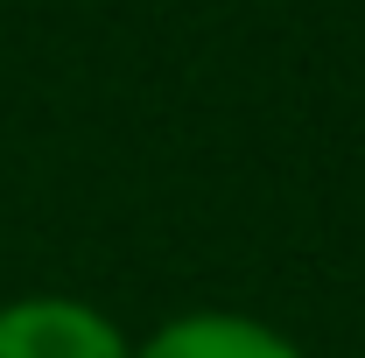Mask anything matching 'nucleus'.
Segmentation results:
<instances>
[{
  "label": "nucleus",
  "mask_w": 365,
  "mask_h": 358,
  "mask_svg": "<svg viewBox=\"0 0 365 358\" xmlns=\"http://www.w3.org/2000/svg\"><path fill=\"white\" fill-rule=\"evenodd\" d=\"M134 358H309V352L267 316L182 310V316H162L148 337H134Z\"/></svg>",
  "instance_id": "obj_2"
},
{
  "label": "nucleus",
  "mask_w": 365,
  "mask_h": 358,
  "mask_svg": "<svg viewBox=\"0 0 365 358\" xmlns=\"http://www.w3.org/2000/svg\"><path fill=\"white\" fill-rule=\"evenodd\" d=\"M0 358H134V337L85 295L36 288L0 302Z\"/></svg>",
  "instance_id": "obj_1"
}]
</instances>
